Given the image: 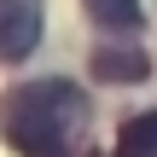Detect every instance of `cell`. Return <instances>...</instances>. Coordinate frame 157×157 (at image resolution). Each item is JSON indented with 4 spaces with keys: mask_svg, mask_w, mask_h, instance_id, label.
<instances>
[{
    "mask_svg": "<svg viewBox=\"0 0 157 157\" xmlns=\"http://www.w3.org/2000/svg\"><path fill=\"white\" fill-rule=\"evenodd\" d=\"M82 6H87V17H93L99 29H122V35H134V29L146 23L140 0H82Z\"/></svg>",
    "mask_w": 157,
    "mask_h": 157,
    "instance_id": "obj_5",
    "label": "cell"
},
{
    "mask_svg": "<svg viewBox=\"0 0 157 157\" xmlns=\"http://www.w3.org/2000/svg\"><path fill=\"white\" fill-rule=\"evenodd\" d=\"M117 157H157V111H140L122 122L117 134Z\"/></svg>",
    "mask_w": 157,
    "mask_h": 157,
    "instance_id": "obj_4",
    "label": "cell"
},
{
    "mask_svg": "<svg viewBox=\"0 0 157 157\" xmlns=\"http://www.w3.org/2000/svg\"><path fill=\"white\" fill-rule=\"evenodd\" d=\"M93 76L111 82V87H128V82H146L151 76V58L140 47H93Z\"/></svg>",
    "mask_w": 157,
    "mask_h": 157,
    "instance_id": "obj_3",
    "label": "cell"
},
{
    "mask_svg": "<svg viewBox=\"0 0 157 157\" xmlns=\"http://www.w3.org/2000/svg\"><path fill=\"white\" fill-rule=\"evenodd\" d=\"M76 117H82V93L70 82H29L6 99V140L17 157H70Z\"/></svg>",
    "mask_w": 157,
    "mask_h": 157,
    "instance_id": "obj_1",
    "label": "cell"
},
{
    "mask_svg": "<svg viewBox=\"0 0 157 157\" xmlns=\"http://www.w3.org/2000/svg\"><path fill=\"white\" fill-rule=\"evenodd\" d=\"M41 41V0H0V64L29 58Z\"/></svg>",
    "mask_w": 157,
    "mask_h": 157,
    "instance_id": "obj_2",
    "label": "cell"
}]
</instances>
